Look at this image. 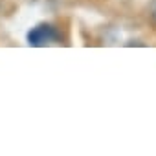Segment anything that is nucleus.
I'll list each match as a JSON object with an SVG mask.
<instances>
[{"mask_svg": "<svg viewBox=\"0 0 156 156\" xmlns=\"http://www.w3.org/2000/svg\"><path fill=\"white\" fill-rule=\"evenodd\" d=\"M26 41L30 46H35V48H41V46H46V44H51L55 41H59V33L53 26L50 24H37L33 26L28 35H26Z\"/></svg>", "mask_w": 156, "mask_h": 156, "instance_id": "obj_1", "label": "nucleus"}]
</instances>
